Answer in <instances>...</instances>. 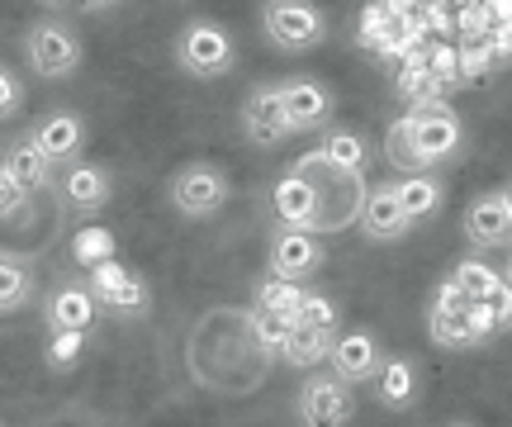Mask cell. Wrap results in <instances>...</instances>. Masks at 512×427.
Returning <instances> with one entry per match:
<instances>
[{
    "label": "cell",
    "instance_id": "obj_1",
    "mask_svg": "<svg viewBox=\"0 0 512 427\" xmlns=\"http://www.w3.org/2000/svg\"><path fill=\"white\" fill-rule=\"evenodd\" d=\"M460 143H465V129H460L456 110L446 100H432V105H408V114L389 124L384 157L399 171L418 176V171H437L441 162H451Z\"/></svg>",
    "mask_w": 512,
    "mask_h": 427
},
{
    "label": "cell",
    "instance_id": "obj_2",
    "mask_svg": "<svg viewBox=\"0 0 512 427\" xmlns=\"http://www.w3.org/2000/svg\"><path fill=\"white\" fill-rule=\"evenodd\" d=\"M176 67L185 76H195V81H219L238 67V43L233 34L214 24V19H190L181 24V34H176Z\"/></svg>",
    "mask_w": 512,
    "mask_h": 427
},
{
    "label": "cell",
    "instance_id": "obj_3",
    "mask_svg": "<svg viewBox=\"0 0 512 427\" xmlns=\"http://www.w3.org/2000/svg\"><path fill=\"white\" fill-rule=\"evenodd\" d=\"M81 34H76L72 24H62V19H38L24 29V62L34 67V76L43 81H67V76L81 72Z\"/></svg>",
    "mask_w": 512,
    "mask_h": 427
},
{
    "label": "cell",
    "instance_id": "obj_4",
    "mask_svg": "<svg viewBox=\"0 0 512 427\" xmlns=\"http://www.w3.org/2000/svg\"><path fill=\"white\" fill-rule=\"evenodd\" d=\"M261 29L280 53H309L328 38V15L304 0H271L261 5Z\"/></svg>",
    "mask_w": 512,
    "mask_h": 427
},
{
    "label": "cell",
    "instance_id": "obj_5",
    "mask_svg": "<svg viewBox=\"0 0 512 427\" xmlns=\"http://www.w3.org/2000/svg\"><path fill=\"white\" fill-rule=\"evenodd\" d=\"M86 290H91L95 309H110L119 318H143L152 309V290L138 271H128L119 261H100L91 276H86Z\"/></svg>",
    "mask_w": 512,
    "mask_h": 427
},
{
    "label": "cell",
    "instance_id": "obj_6",
    "mask_svg": "<svg viewBox=\"0 0 512 427\" xmlns=\"http://www.w3.org/2000/svg\"><path fill=\"white\" fill-rule=\"evenodd\" d=\"M271 209L275 219L285 223L290 233H323L328 228V209H323V186L318 181H309V176H294V171H285L280 181H275L271 190Z\"/></svg>",
    "mask_w": 512,
    "mask_h": 427
},
{
    "label": "cell",
    "instance_id": "obj_7",
    "mask_svg": "<svg viewBox=\"0 0 512 427\" xmlns=\"http://www.w3.org/2000/svg\"><path fill=\"white\" fill-rule=\"evenodd\" d=\"M171 205L181 209L185 219H209L228 205V176L214 162H190L171 176Z\"/></svg>",
    "mask_w": 512,
    "mask_h": 427
},
{
    "label": "cell",
    "instance_id": "obj_8",
    "mask_svg": "<svg viewBox=\"0 0 512 427\" xmlns=\"http://www.w3.org/2000/svg\"><path fill=\"white\" fill-rule=\"evenodd\" d=\"M29 143H34V152L53 171L72 167V162H81V152H86V124H81L76 110H48L29 129Z\"/></svg>",
    "mask_w": 512,
    "mask_h": 427
},
{
    "label": "cell",
    "instance_id": "obj_9",
    "mask_svg": "<svg viewBox=\"0 0 512 427\" xmlns=\"http://www.w3.org/2000/svg\"><path fill=\"white\" fill-rule=\"evenodd\" d=\"M356 418V399L342 380L332 375H309L299 385V423L304 427H347Z\"/></svg>",
    "mask_w": 512,
    "mask_h": 427
},
{
    "label": "cell",
    "instance_id": "obj_10",
    "mask_svg": "<svg viewBox=\"0 0 512 427\" xmlns=\"http://www.w3.org/2000/svg\"><path fill=\"white\" fill-rule=\"evenodd\" d=\"M380 342H375V333H366V328H351V333H337L332 337V352H328V366H332V380H342V385H370L375 380V371H380Z\"/></svg>",
    "mask_w": 512,
    "mask_h": 427
},
{
    "label": "cell",
    "instance_id": "obj_11",
    "mask_svg": "<svg viewBox=\"0 0 512 427\" xmlns=\"http://www.w3.org/2000/svg\"><path fill=\"white\" fill-rule=\"evenodd\" d=\"M57 200L76 214H100V209L114 200V176L105 167H95V162H72V167L57 171Z\"/></svg>",
    "mask_w": 512,
    "mask_h": 427
},
{
    "label": "cell",
    "instance_id": "obj_12",
    "mask_svg": "<svg viewBox=\"0 0 512 427\" xmlns=\"http://www.w3.org/2000/svg\"><path fill=\"white\" fill-rule=\"evenodd\" d=\"M242 133L252 138L256 148H280V143H290L294 138L275 86H256V91L242 100Z\"/></svg>",
    "mask_w": 512,
    "mask_h": 427
},
{
    "label": "cell",
    "instance_id": "obj_13",
    "mask_svg": "<svg viewBox=\"0 0 512 427\" xmlns=\"http://www.w3.org/2000/svg\"><path fill=\"white\" fill-rule=\"evenodd\" d=\"M275 91H280V105H285V119H290L294 133L323 129L332 119V105H337L328 86H318L313 76H290V81H280Z\"/></svg>",
    "mask_w": 512,
    "mask_h": 427
},
{
    "label": "cell",
    "instance_id": "obj_14",
    "mask_svg": "<svg viewBox=\"0 0 512 427\" xmlns=\"http://www.w3.org/2000/svg\"><path fill=\"white\" fill-rule=\"evenodd\" d=\"M323 261H328V252H323V242L313 238V233L280 228L271 238V276H280V280H299L304 285V276H313Z\"/></svg>",
    "mask_w": 512,
    "mask_h": 427
},
{
    "label": "cell",
    "instance_id": "obj_15",
    "mask_svg": "<svg viewBox=\"0 0 512 427\" xmlns=\"http://www.w3.org/2000/svg\"><path fill=\"white\" fill-rule=\"evenodd\" d=\"M95 299L86 285H76V280H67V285H57L53 295H48V328L62 337H86L95 328Z\"/></svg>",
    "mask_w": 512,
    "mask_h": 427
},
{
    "label": "cell",
    "instance_id": "obj_16",
    "mask_svg": "<svg viewBox=\"0 0 512 427\" xmlns=\"http://www.w3.org/2000/svg\"><path fill=\"white\" fill-rule=\"evenodd\" d=\"M408 228H413V219L399 209V200H394L389 186H375L366 200H361V233H366L370 242H399V238H408Z\"/></svg>",
    "mask_w": 512,
    "mask_h": 427
},
{
    "label": "cell",
    "instance_id": "obj_17",
    "mask_svg": "<svg viewBox=\"0 0 512 427\" xmlns=\"http://www.w3.org/2000/svg\"><path fill=\"white\" fill-rule=\"evenodd\" d=\"M465 238L475 242V247H503V242H512V214L498 190L479 195L475 205L465 209Z\"/></svg>",
    "mask_w": 512,
    "mask_h": 427
},
{
    "label": "cell",
    "instance_id": "obj_18",
    "mask_svg": "<svg viewBox=\"0 0 512 427\" xmlns=\"http://www.w3.org/2000/svg\"><path fill=\"white\" fill-rule=\"evenodd\" d=\"M0 176H5V181H10V186H15V190H24L29 200H34L38 190H48V186H53V181H57V171L48 167L43 157H38V152H34V143H29V138H19L15 148L5 152V162H0Z\"/></svg>",
    "mask_w": 512,
    "mask_h": 427
},
{
    "label": "cell",
    "instance_id": "obj_19",
    "mask_svg": "<svg viewBox=\"0 0 512 427\" xmlns=\"http://www.w3.org/2000/svg\"><path fill=\"white\" fill-rule=\"evenodd\" d=\"M389 190H394V200H399V209L408 214V219H432L441 205H446V186H441V176H432V171H418V176H399V181H389Z\"/></svg>",
    "mask_w": 512,
    "mask_h": 427
},
{
    "label": "cell",
    "instance_id": "obj_20",
    "mask_svg": "<svg viewBox=\"0 0 512 427\" xmlns=\"http://www.w3.org/2000/svg\"><path fill=\"white\" fill-rule=\"evenodd\" d=\"M370 385H375V399H380L384 409H408L413 394H418V371H413L408 356H384Z\"/></svg>",
    "mask_w": 512,
    "mask_h": 427
},
{
    "label": "cell",
    "instance_id": "obj_21",
    "mask_svg": "<svg viewBox=\"0 0 512 427\" xmlns=\"http://www.w3.org/2000/svg\"><path fill=\"white\" fill-rule=\"evenodd\" d=\"M38 290V271L19 252H0V314H19Z\"/></svg>",
    "mask_w": 512,
    "mask_h": 427
},
{
    "label": "cell",
    "instance_id": "obj_22",
    "mask_svg": "<svg viewBox=\"0 0 512 427\" xmlns=\"http://www.w3.org/2000/svg\"><path fill=\"white\" fill-rule=\"evenodd\" d=\"M318 157H323L337 176H361V171L370 167V148L356 129H332L328 138L318 143Z\"/></svg>",
    "mask_w": 512,
    "mask_h": 427
},
{
    "label": "cell",
    "instance_id": "obj_23",
    "mask_svg": "<svg viewBox=\"0 0 512 427\" xmlns=\"http://www.w3.org/2000/svg\"><path fill=\"white\" fill-rule=\"evenodd\" d=\"M304 285L299 280H280V276H266L261 285H256V314H271V318H285V323H294L299 318V309H304Z\"/></svg>",
    "mask_w": 512,
    "mask_h": 427
},
{
    "label": "cell",
    "instance_id": "obj_24",
    "mask_svg": "<svg viewBox=\"0 0 512 427\" xmlns=\"http://www.w3.org/2000/svg\"><path fill=\"white\" fill-rule=\"evenodd\" d=\"M332 337L323 328H304V323H290V337H285V361L290 366H323L332 352Z\"/></svg>",
    "mask_w": 512,
    "mask_h": 427
},
{
    "label": "cell",
    "instance_id": "obj_25",
    "mask_svg": "<svg viewBox=\"0 0 512 427\" xmlns=\"http://www.w3.org/2000/svg\"><path fill=\"white\" fill-rule=\"evenodd\" d=\"M394 86H399V95L408 100V105H432V100H441V91H446V86H441L437 76H432L427 67H422V53L403 57L399 81H394Z\"/></svg>",
    "mask_w": 512,
    "mask_h": 427
},
{
    "label": "cell",
    "instance_id": "obj_26",
    "mask_svg": "<svg viewBox=\"0 0 512 427\" xmlns=\"http://www.w3.org/2000/svg\"><path fill=\"white\" fill-rule=\"evenodd\" d=\"M451 280H456V285H460V290H465L470 299H475V304H484V299H489L498 285H503V276H498V271H494V266H489L484 257H465L456 271H451Z\"/></svg>",
    "mask_w": 512,
    "mask_h": 427
},
{
    "label": "cell",
    "instance_id": "obj_27",
    "mask_svg": "<svg viewBox=\"0 0 512 427\" xmlns=\"http://www.w3.org/2000/svg\"><path fill=\"white\" fill-rule=\"evenodd\" d=\"M427 333H432L437 347H451V352H460V347H479L475 328H470V314H432V309H427Z\"/></svg>",
    "mask_w": 512,
    "mask_h": 427
},
{
    "label": "cell",
    "instance_id": "obj_28",
    "mask_svg": "<svg viewBox=\"0 0 512 427\" xmlns=\"http://www.w3.org/2000/svg\"><path fill=\"white\" fill-rule=\"evenodd\" d=\"M252 337H256V347H261L266 356H285L290 323H285V318H271V314H252Z\"/></svg>",
    "mask_w": 512,
    "mask_h": 427
},
{
    "label": "cell",
    "instance_id": "obj_29",
    "mask_svg": "<svg viewBox=\"0 0 512 427\" xmlns=\"http://www.w3.org/2000/svg\"><path fill=\"white\" fill-rule=\"evenodd\" d=\"M294 323H304V328H323V333H337V304H332L328 295L309 290V295H304V309H299Z\"/></svg>",
    "mask_w": 512,
    "mask_h": 427
},
{
    "label": "cell",
    "instance_id": "obj_30",
    "mask_svg": "<svg viewBox=\"0 0 512 427\" xmlns=\"http://www.w3.org/2000/svg\"><path fill=\"white\" fill-rule=\"evenodd\" d=\"M475 309V299L460 290L456 280H441L437 295H432V314H470Z\"/></svg>",
    "mask_w": 512,
    "mask_h": 427
},
{
    "label": "cell",
    "instance_id": "obj_31",
    "mask_svg": "<svg viewBox=\"0 0 512 427\" xmlns=\"http://www.w3.org/2000/svg\"><path fill=\"white\" fill-rule=\"evenodd\" d=\"M19 105H24V81L10 67H0V119H10Z\"/></svg>",
    "mask_w": 512,
    "mask_h": 427
},
{
    "label": "cell",
    "instance_id": "obj_32",
    "mask_svg": "<svg viewBox=\"0 0 512 427\" xmlns=\"http://www.w3.org/2000/svg\"><path fill=\"white\" fill-rule=\"evenodd\" d=\"M484 309H489V318H494L498 333H503V328H512V285H508V280H503L494 295L484 299Z\"/></svg>",
    "mask_w": 512,
    "mask_h": 427
},
{
    "label": "cell",
    "instance_id": "obj_33",
    "mask_svg": "<svg viewBox=\"0 0 512 427\" xmlns=\"http://www.w3.org/2000/svg\"><path fill=\"white\" fill-rule=\"evenodd\" d=\"M29 205V195L24 190H15L5 176H0V219H10V214H19V209Z\"/></svg>",
    "mask_w": 512,
    "mask_h": 427
},
{
    "label": "cell",
    "instance_id": "obj_34",
    "mask_svg": "<svg viewBox=\"0 0 512 427\" xmlns=\"http://www.w3.org/2000/svg\"><path fill=\"white\" fill-rule=\"evenodd\" d=\"M503 280L512 285V252H508V261H503Z\"/></svg>",
    "mask_w": 512,
    "mask_h": 427
},
{
    "label": "cell",
    "instance_id": "obj_35",
    "mask_svg": "<svg viewBox=\"0 0 512 427\" xmlns=\"http://www.w3.org/2000/svg\"><path fill=\"white\" fill-rule=\"evenodd\" d=\"M498 195H503V205H508V214H512V186H508V190H498Z\"/></svg>",
    "mask_w": 512,
    "mask_h": 427
},
{
    "label": "cell",
    "instance_id": "obj_36",
    "mask_svg": "<svg viewBox=\"0 0 512 427\" xmlns=\"http://www.w3.org/2000/svg\"><path fill=\"white\" fill-rule=\"evenodd\" d=\"M446 427H479V423H446Z\"/></svg>",
    "mask_w": 512,
    "mask_h": 427
}]
</instances>
